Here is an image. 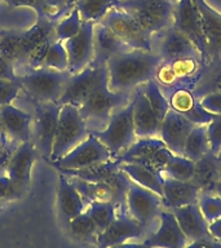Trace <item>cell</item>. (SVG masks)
Here are the masks:
<instances>
[{
    "label": "cell",
    "instance_id": "41",
    "mask_svg": "<svg viewBox=\"0 0 221 248\" xmlns=\"http://www.w3.org/2000/svg\"><path fill=\"white\" fill-rule=\"evenodd\" d=\"M12 7H27L32 8L38 13V18H49L54 21V13L44 0H3Z\"/></svg>",
    "mask_w": 221,
    "mask_h": 248
},
{
    "label": "cell",
    "instance_id": "5",
    "mask_svg": "<svg viewBox=\"0 0 221 248\" xmlns=\"http://www.w3.org/2000/svg\"><path fill=\"white\" fill-rule=\"evenodd\" d=\"M88 135V128L81 118L79 108L71 105H62L60 108L53 149L49 158L50 163L62 158L70 150H73L81 141H84Z\"/></svg>",
    "mask_w": 221,
    "mask_h": 248
},
{
    "label": "cell",
    "instance_id": "44",
    "mask_svg": "<svg viewBox=\"0 0 221 248\" xmlns=\"http://www.w3.org/2000/svg\"><path fill=\"white\" fill-rule=\"evenodd\" d=\"M22 87L17 80H0V106L11 105L18 97Z\"/></svg>",
    "mask_w": 221,
    "mask_h": 248
},
{
    "label": "cell",
    "instance_id": "48",
    "mask_svg": "<svg viewBox=\"0 0 221 248\" xmlns=\"http://www.w3.org/2000/svg\"><path fill=\"white\" fill-rule=\"evenodd\" d=\"M17 78L15 63L0 54V80H17Z\"/></svg>",
    "mask_w": 221,
    "mask_h": 248
},
{
    "label": "cell",
    "instance_id": "17",
    "mask_svg": "<svg viewBox=\"0 0 221 248\" xmlns=\"http://www.w3.org/2000/svg\"><path fill=\"white\" fill-rule=\"evenodd\" d=\"M145 235V228L128 213H118L108 228L98 232L96 244L98 248H109L126 243L132 239H140Z\"/></svg>",
    "mask_w": 221,
    "mask_h": 248
},
{
    "label": "cell",
    "instance_id": "4",
    "mask_svg": "<svg viewBox=\"0 0 221 248\" xmlns=\"http://www.w3.org/2000/svg\"><path fill=\"white\" fill-rule=\"evenodd\" d=\"M116 7L133 16L153 36L168 29L174 19L172 0H119Z\"/></svg>",
    "mask_w": 221,
    "mask_h": 248
},
{
    "label": "cell",
    "instance_id": "2",
    "mask_svg": "<svg viewBox=\"0 0 221 248\" xmlns=\"http://www.w3.org/2000/svg\"><path fill=\"white\" fill-rule=\"evenodd\" d=\"M133 92H114L109 88L108 69L106 65L102 66L96 87L79 108V112L87 124L89 133L105 129L112 114L131 102Z\"/></svg>",
    "mask_w": 221,
    "mask_h": 248
},
{
    "label": "cell",
    "instance_id": "29",
    "mask_svg": "<svg viewBox=\"0 0 221 248\" xmlns=\"http://www.w3.org/2000/svg\"><path fill=\"white\" fill-rule=\"evenodd\" d=\"M120 170L127 174L132 182L151 190L153 193L158 194L159 197L163 195L164 176H163L162 170L141 166V164H135V163H122Z\"/></svg>",
    "mask_w": 221,
    "mask_h": 248
},
{
    "label": "cell",
    "instance_id": "36",
    "mask_svg": "<svg viewBox=\"0 0 221 248\" xmlns=\"http://www.w3.org/2000/svg\"><path fill=\"white\" fill-rule=\"evenodd\" d=\"M83 26V19H81L79 12L75 7L70 11V13L60 19L54 25V36L58 42H66L70 38H73L74 35H77L79 30Z\"/></svg>",
    "mask_w": 221,
    "mask_h": 248
},
{
    "label": "cell",
    "instance_id": "21",
    "mask_svg": "<svg viewBox=\"0 0 221 248\" xmlns=\"http://www.w3.org/2000/svg\"><path fill=\"white\" fill-rule=\"evenodd\" d=\"M35 155H36V149L34 142L31 141L22 142L12 153L11 158L5 166L8 177L23 191L26 190L30 182L31 168L35 162Z\"/></svg>",
    "mask_w": 221,
    "mask_h": 248
},
{
    "label": "cell",
    "instance_id": "19",
    "mask_svg": "<svg viewBox=\"0 0 221 248\" xmlns=\"http://www.w3.org/2000/svg\"><path fill=\"white\" fill-rule=\"evenodd\" d=\"M193 128L194 124L189 119L170 108L160 123L158 137L166 143L172 154L182 155L188 135Z\"/></svg>",
    "mask_w": 221,
    "mask_h": 248
},
{
    "label": "cell",
    "instance_id": "52",
    "mask_svg": "<svg viewBox=\"0 0 221 248\" xmlns=\"http://www.w3.org/2000/svg\"><path fill=\"white\" fill-rule=\"evenodd\" d=\"M213 193H215V194H216V195H219V197L221 198V180L219 182H217L216 185H215Z\"/></svg>",
    "mask_w": 221,
    "mask_h": 248
},
{
    "label": "cell",
    "instance_id": "28",
    "mask_svg": "<svg viewBox=\"0 0 221 248\" xmlns=\"http://www.w3.org/2000/svg\"><path fill=\"white\" fill-rule=\"evenodd\" d=\"M220 180V160L211 151L195 162L194 174L190 181L198 186L201 191L213 193L215 185Z\"/></svg>",
    "mask_w": 221,
    "mask_h": 248
},
{
    "label": "cell",
    "instance_id": "20",
    "mask_svg": "<svg viewBox=\"0 0 221 248\" xmlns=\"http://www.w3.org/2000/svg\"><path fill=\"white\" fill-rule=\"evenodd\" d=\"M132 48L116 36L104 23L96 22L93 29V60L92 66H105L110 58L131 50Z\"/></svg>",
    "mask_w": 221,
    "mask_h": 248
},
{
    "label": "cell",
    "instance_id": "7",
    "mask_svg": "<svg viewBox=\"0 0 221 248\" xmlns=\"http://www.w3.org/2000/svg\"><path fill=\"white\" fill-rule=\"evenodd\" d=\"M132 49L153 50V35L149 34L128 12L115 7L100 21Z\"/></svg>",
    "mask_w": 221,
    "mask_h": 248
},
{
    "label": "cell",
    "instance_id": "10",
    "mask_svg": "<svg viewBox=\"0 0 221 248\" xmlns=\"http://www.w3.org/2000/svg\"><path fill=\"white\" fill-rule=\"evenodd\" d=\"M172 153L159 137H143L137 139L131 146L116 155L115 160L122 163H135L162 170L167 159Z\"/></svg>",
    "mask_w": 221,
    "mask_h": 248
},
{
    "label": "cell",
    "instance_id": "26",
    "mask_svg": "<svg viewBox=\"0 0 221 248\" xmlns=\"http://www.w3.org/2000/svg\"><path fill=\"white\" fill-rule=\"evenodd\" d=\"M31 122L32 116L29 112L15 108L13 105L0 106V125L16 142L30 141Z\"/></svg>",
    "mask_w": 221,
    "mask_h": 248
},
{
    "label": "cell",
    "instance_id": "35",
    "mask_svg": "<svg viewBox=\"0 0 221 248\" xmlns=\"http://www.w3.org/2000/svg\"><path fill=\"white\" fill-rule=\"evenodd\" d=\"M140 87L142 89L143 94L146 97V100L149 101V104H150L153 111L155 112V115L158 116L160 122H162L163 118L166 116L167 112L170 111L171 108L167 97L162 92V89H160L159 84L157 83V80L150 79V80H147L146 83H143Z\"/></svg>",
    "mask_w": 221,
    "mask_h": 248
},
{
    "label": "cell",
    "instance_id": "40",
    "mask_svg": "<svg viewBox=\"0 0 221 248\" xmlns=\"http://www.w3.org/2000/svg\"><path fill=\"white\" fill-rule=\"evenodd\" d=\"M216 91L221 92V67H217L216 70L205 74L201 80H198L195 88L193 89L194 96L198 100L202 96H205V93L216 92Z\"/></svg>",
    "mask_w": 221,
    "mask_h": 248
},
{
    "label": "cell",
    "instance_id": "14",
    "mask_svg": "<svg viewBox=\"0 0 221 248\" xmlns=\"http://www.w3.org/2000/svg\"><path fill=\"white\" fill-rule=\"evenodd\" d=\"M153 52L164 62L182 57H197L201 60V54L195 46L172 25L153 36Z\"/></svg>",
    "mask_w": 221,
    "mask_h": 248
},
{
    "label": "cell",
    "instance_id": "37",
    "mask_svg": "<svg viewBox=\"0 0 221 248\" xmlns=\"http://www.w3.org/2000/svg\"><path fill=\"white\" fill-rule=\"evenodd\" d=\"M40 67H48V69L60 70V71H69V57L65 49L63 43L54 40L47 50L44 60Z\"/></svg>",
    "mask_w": 221,
    "mask_h": 248
},
{
    "label": "cell",
    "instance_id": "24",
    "mask_svg": "<svg viewBox=\"0 0 221 248\" xmlns=\"http://www.w3.org/2000/svg\"><path fill=\"white\" fill-rule=\"evenodd\" d=\"M201 190L191 181H180L164 176L163 180V208L176 209L184 205L197 203Z\"/></svg>",
    "mask_w": 221,
    "mask_h": 248
},
{
    "label": "cell",
    "instance_id": "54",
    "mask_svg": "<svg viewBox=\"0 0 221 248\" xmlns=\"http://www.w3.org/2000/svg\"><path fill=\"white\" fill-rule=\"evenodd\" d=\"M220 176H221V160H220Z\"/></svg>",
    "mask_w": 221,
    "mask_h": 248
},
{
    "label": "cell",
    "instance_id": "11",
    "mask_svg": "<svg viewBox=\"0 0 221 248\" xmlns=\"http://www.w3.org/2000/svg\"><path fill=\"white\" fill-rule=\"evenodd\" d=\"M126 205L128 215L145 229L158 218L163 209L162 197L132 181L126 195Z\"/></svg>",
    "mask_w": 221,
    "mask_h": 248
},
{
    "label": "cell",
    "instance_id": "32",
    "mask_svg": "<svg viewBox=\"0 0 221 248\" xmlns=\"http://www.w3.org/2000/svg\"><path fill=\"white\" fill-rule=\"evenodd\" d=\"M119 0H75V8L83 22H100L110 9L115 8Z\"/></svg>",
    "mask_w": 221,
    "mask_h": 248
},
{
    "label": "cell",
    "instance_id": "55",
    "mask_svg": "<svg viewBox=\"0 0 221 248\" xmlns=\"http://www.w3.org/2000/svg\"><path fill=\"white\" fill-rule=\"evenodd\" d=\"M0 36H1V31H0Z\"/></svg>",
    "mask_w": 221,
    "mask_h": 248
},
{
    "label": "cell",
    "instance_id": "25",
    "mask_svg": "<svg viewBox=\"0 0 221 248\" xmlns=\"http://www.w3.org/2000/svg\"><path fill=\"white\" fill-rule=\"evenodd\" d=\"M172 213L176 217L182 232L185 234L188 242L212 238L208 232V222L205 220L198 203H191L180 208L172 209Z\"/></svg>",
    "mask_w": 221,
    "mask_h": 248
},
{
    "label": "cell",
    "instance_id": "23",
    "mask_svg": "<svg viewBox=\"0 0 221 248\" xmlns=\"http://www.w3.org/2000/svg\"><path fill=\"white\" fill-rule=\"evenodd\" d=\"M202 19L209 60L221 57V13L215 11L205 0H194Z\"/></svg>",
    "mask_w": 221,
    "mask_h": 248
},
{
    "label": "cell",
    "instance_id": "12",
    "mask_svg": "<svg viewBox=\"0 0 221 248\" xmlns=\"http://www.w3.org/2000/svg\"><path fill=\"white\" fill-rule=\"evenodd\" d=\"M61 106L56 102H38L35 106V149L43 158L49 159L53 149Z\"/></svg>",
    "mask_w": 221,
    "mask_h": 248
},
{
    "label": "cell",
    "instance_id": "16",
    "mask_svg": "<svg viewBox=\"0 0 221 248\" xmlns=\"http://www.w3.org/2000/svg\"><path fill=\"white\" fill-rule=\"evenodd\" d=\"M95 22L85 21L77 35L63 42L69 57V73H80L92 63Z\"/></svg>",
    "mask_w": 221,
    "mask_h": 248
},
{
    "label": "cell",
    "instance_id": "51",
    "mask_svg": "<svg viewBox=\"0 0 221 248\" xmlns=\"http://www.w3.org/2000/svg\"><path fill=\"white\" fill-rule=\"evenodd\" d=\"M109 248H153L150 246H147L142 242V243H132V242H126V243L116 244V246H112V247Z\"/></svg>",
    "mask_w": 221,
    "mask_h": 248
},
{
    "label": "cell",
    "instance_id": "18",
    "mask_svg": "<svg viewBox=\"0 0 221 248\" xmlns=\"http://www.w3.org/2000/svg\"><path fill=\"white\" fill-rule=\"evenodd\" d=\"M159 220L157 232L147 236L143 243L153 248H185L188 239L172 211L163 208L159 213Z\"/></svg>",
    "mask_w": 221,
    "mask_h": 248
},
{
    "label": "cell",
    "instance_id": "9",
    "mask_svg": "<svg viewBox=\"0 0 221 248\" xmlns=\"http://www.w3.org/2000/svg\"><path fill=\"white\" fill-rule=\"evenodd\" d=\"M110 159H112V155L106 146L96 136L89 133L84 141H81L62 158L52 162V164L60 170H84L108 162Z\"/></svg>",
    "mask_w": 221,
    "mask_h": 248
},
{
    "label": "cell",
    "instance_id": "43",
    "mask_svg": "<svg viewBox=\"0 0 221 248\" xmlns=\"http://www.w3.org/2000/svg\"><path fill=\"white\" fill-rule=\"evenodd\" d=\"M207 128V137H208L209 151L217 155L221 150V115H216L208 124Z\"/></svg>",
    "mask_w": 221,
    "mask_h": 248
},
{
    "label": "cell",
    "instance_id": "42",
    "mask_svg": "<svg viewBox=\"0 0 221 248\" xmlns=\"http://www.w3.org/2000/svg\"><path fill=\"white\" fill-rule=\"evenodd\" d=\"M154 79L162 88H171V87H176V85H185L181 84V81L178 80V78L174 73V70H172L170 63L164 61H162V63L158 66V69L155 71Z\"/></svg>",
    "mask_w": 221,
    "mask_h": 248
},
{
    "label": "cell",
    "instance_id": "53",
    "mask_svg": "<svg viewBox=\"0 0 221 248\" xmlns=\"http://www.w3.org/2000/svg\"><path fill=\"white\" fill-rule=\"evenodd\" d=\"M216 156H217V159H219V160H221V150L219 151V154H217Z\"/></svg>",
    "mask_w": 221,
    "mask_h": 248
},
{
    "label": "cell",
    "instance_id": "34",
    "mask_svg": "<svg viewBox=\"0 0 221 248\" xmlns=\"http://www.w3.org/2000/svg\"><path fill=\"white\" fill-rule=\"evenodd\" d=\"M87 211L98 232L108 228L116 217V205L111 202H89Z\"/></svg>",
    "mask_w": 221,
    "mask_h": 248
},
{
    "label": "cell",
    "instance_id": "38",
    "mask_svg": "<svg viewBox=\"0 0 221 248\" xmlns=\"http://www.w3.org/2000/svg\"><path fill=\"white\" fill-rule=\"evenodd\" d=\"M168 63L174 70V73L176 74V77L178 78V80L181 81V84L184 81L194 79L199 74V69L203 67L201 60L197 57L177 58V60L170 61Z\"/></svg>",
    "mask_w": 221,
    "mask_h": 248
},
{
    "label": "cell",
    "instance_id": "47",
    "mask_svg": "<svg viewBox=\"0 0 221 248\" xmlns=\"http://www.w3.org/2000/svg\"><path fill=\"white\" fill-rule=\"evenodd\" d=\"M47 5L53 11L56 23L65 17L75 7V0H44Z\"/></svg>",
    "mask_w": 221,
    "mask_h": 248
},
{
    "label": "cell",
    "instance_id": "33",
    "mask_svg": "<svg viewBox=\"0 0 221 248\" xmlns=\"http://www.w3.org/2000/svg\"><path fill=\"white\" fill-rule=\"evenodd\" d=\"M195 162L182 156V155L172 154L167 159L166 164L163 167V176L180 180V181H190L194 174Z\"/></svg>",
    "mask_w": 221,
    "mask_h": 248
},
{
    "label": "cell",
    "instance_id": "22",
    "mask_svg": "<svg viewBox=\"0 0 221 248\" xmlns=\"http://www.w3.org/2000/svg\"><path fill=\"white\" fill-rule=\"evenodd\" d=\"M132 104H133V124H135L137 139L158 137L162 122L153 111L141 87L135 89L132 96Z\"/></svg>",
    "mask_w": 221,
    "mask_h": 248
},
{
    "label": "cell",
    "instance_id": "13",
    "mask_svg": "<svg viewBox=\"0 0 221 248\" xmlns=\"http://www.w3.org/2000/svg\"><path fill=\"white\" fill-rule=\"evenodd\" d=\"M160 89L167 97L170 108L174 111L185 116L194 125H205L216 116L202 108L199 100L194 96L193 89L186 85H176L171 88L160 87Z\"/></svg>",
    "mask_w": 221,
    "mask_h": 248
},
{
    "label": "cell",
    "instance_id": "1",
    "mask_svg": "<svg viewBox=\"0 0 221 248\" xmlns=\"http://www.w3.org/2000/svg\"><path fill=\"white\" fill-rule=\"evenodd\" d=\"M162 60L153 50L131 49L106 62L109 88L114 92H133L140 85L154 79Z\"/></svg>",
    "mask_w": 221,
    "mask_h": 248
},
{
    "label": "cell",
    "instance_id": "49",
    "mask_svg": "<svg viewBox=\"0 0 221 248\" xmlns=\"http://www.w3.org/2000/svg\"><path fill=\"white\" fill-rule=\"evenodd\" d=\"M185 248H221V242L212 239V238L197 239L186 244Z\"/></svg>",
    "mask_w": 221,
    "mask_h": 248
},
{
    "label": "cell",
    "instance_id": "31",
    "mask_svg": "<svg viewBox=\"0 0 221 248\" xmlns=\"http://www.w3.org/2000/svg\"><path fill=\"white\" fill-rule=\"evenodd\" d=\"M207 153H209L207 128L205 125H194L185 141L182 156L197 162L198 159H201Z\"/></svg>",
    "mask_w": 221,
    "mask_h": 248
},
{
    "label": "cell",
    "instance_id": "6",
    "mask_svg": "<svg viewBox=\"0 0 221 248\" xmlns=\"http://www.w3.org/2000/svg\"><path fill=\"white\" fill-rule=\"evenodd\" d=\"M97 139L104 143L106 149L110 151L112 158L119 155L122 151L131 146L137 140L133 124V104L132 100L123 108H118L105 129L93 132Z\"/></svg>",
    "mask_w": 221,
    "mask_h": 248
},
{
    "label": "cell",
    "instance_id": "50",
    "mask_svg": "<svg viewBox=\"0 0 221 248\" xmlns=\"http://www.w3.org/2000/svg\"><path fill=\"white\" fill-rule=\"evenodd\" d=\"M208 232L215 240L221 242V217L208 224Z\"/></svg>",
    "mask_w": 221,
    "mask_h": 248
},
{
    "label": "cell",
    "instance_id": "30",
    "mask_svg": "<svg viewBox=\"0 0 221 248\" xmlns=\"http://www.w3.org/2000/svg\"><path fill=\"white\" fill-rule=\"evenodd\" d=\"M67 232L70 236L75 240L83 242V243H96L97 232L96 226L93 224L92 218L89 216L88 211H84L77 217H74L66 224Z\"/></svg>",
    "mask_w": 221,
    "mask_h": 248
},
{
    "label": "cell",
    "instance_id": "27",
    "mask_svg": "<svg viewBox=\"0 0 221 248\" xmlns=\"http://www.w3.org/2000/svg\"><path fill=\"white\" fill-rule=\"evenodd\" d=\"M57 205L58 213L61 220L67 224L71 218L77 217L85 211L87 204L80 191L77 189L73 181H69L62 174L58 182V193H57Z\"/></svg>",
    "mask_w": 221,
    "mask_h": 248
},
{
    "label": "cell",
    "instance_id": "39",
    "mask_svg": "<svg viewBox=\"0 0 221 248\" xmlns=\"http://www.w3.org/2000/svg\"><path fill=\"white\" fill-rule=\"evenodd\" d=\"M197 203L205 220L208 224L221 217V198L215 193L201 191Z\"/></svg>",
    "mask_w": 221,
    "mask_h": 248
},
{
    "label": "cell",
    "instance_id": "8",
    "mask_svg": "<svg viewBox=\"0 0 221 248\" xmlns=\"http://www.w3.org/2000/svg\"><path fill=\"white\" fill-rule=\"evenodd\" d=\"M172 26L182 32L195 46L201 54L202 66L205 67L208 65L209 56L207 43H205L203 29H202L201 15L194 0H176L174 1Z\"/></svg>",
    "mask_w": 221,
    "mask_h": 248
},
{
    "label": "cell",
    "instance_id": "3",
    "mask_svg": "<svg viewBox=\"0 0 221 248\" xmlns=\"http://www.w3.org/2000/svg\"><path fill=\"white\" fill-rule=\"evenodd\" d=\"M71 74L60 70L38 67L26 70L18 77L22 91L36 102H57Z\"/></svg>",
    "mask_w": 221,
    "mask_h": 248
},
{
    "label": "cell",
    "instance_id": "45",
    "mask_svg": "<svg viewBox=\"0 0 221 248\" xmlns=\"http://www.w3.org/2000/svg\"><path fill=\"white\" fill-rule=\"evenodd\" d=\"M23 193L25 191L19 189L8 176H0V204H3L4 202L18 199Z\"/></svg>",
    "mask_w": 221,
    "mask_h": 248
},
{
    "label": "cell",
    "instance_id": "46",
    "mask_svg": "<svg viewBox=\"0 0 221 248\" xmlns=\"http://www.w3.org/2000/svg\"><path fill=\"white\" fill-rule=\"evenodd\" d=\"M199 104L205 110L213 114L221 115V92H209L199 98Z\"/></svg>",
    "mask_w": 221,
    "mask_h": 248
},
{
    "label": "cell",
    "instance_id": "15",
    "mask_svg": "<svg viewBox=\"0 0 221 248\" xmlns=\"http://www.w3.org/2000/svg\"><path fill=\"white\" fill-rule=\"evenodd\" d=\"M101 69L102 66L96 67V66L89 65L80 73L71 74L61 97L58 98L56 104L60 106L71 105L78 108H80L96 87L98 78H100Z\"/></svg>",
    "mask_w": 221,
    "mask_h": 248
}]
</instances>
